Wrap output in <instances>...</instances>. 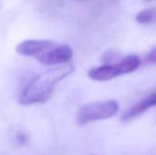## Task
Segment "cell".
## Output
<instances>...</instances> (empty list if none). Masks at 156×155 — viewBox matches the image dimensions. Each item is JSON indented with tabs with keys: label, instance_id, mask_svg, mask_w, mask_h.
I'll list each match as a JSON object with an SVG mask.
<instances>
[{
	"label": "cell",
	"instance_id": "8",
	"mask_svg": "<svg viewBox=\"0 0 156 155\" xmlns=\"http://www.w3.org/2000/svg\"><path fill=\"white\" fill-rule=\"evenodd\" d=\"M145 61L148 64H156V48L152 49L146 56Z\"/></svg>",
	"mask_w": 156,
	"mask_h": 155
},
{
	"label": "cell",
	"instance_id": "9",
	"mask_svg": "<svg viewBox=\"0 0 156 155\" xmlns=\"http://www.w3.org/2000/svg\"><path fill=\"white\" fill-rule=\"evenodd\" d=\"M146 1H151V0H146Z\"/></svg>",
	"mask_w": 156,
	"mask_h": 155
},
{
	"label": "cell",
	"instance_id": "4",
	"mask_svg": "<svg viewBox=\"0 0 156 155\" xmlns=\"http://www.w3.org/2000/svg\"><path fill=\"white\" fill-rule=\"evenodd\" d=\"M73 57V50L69 45L57 43L36 59L45 66H58L69 63Z\"/></svg>",
	"mask_w": 156,
	"mask_h": 155
},
{
	"label": "cell",
	"instance_id": "3",
	"mask_svg": "<svg viewBox=\"0 0 156 155\" xmlns=\"http://www.w3.org/2000/svg\"><path fill=\"white\" fill-rule=\"evenodd\" d=\"M119 109V103L114 100L98 101L84 105L78 112L77 123L80 126H85L93 122L112 118L117 115Z\"/></svg>",
	"mask_w": 156,
	"mask_h": 155
},
{
	"label": "cell",
	"instance_id": "2",
	"mask_svg": "<svg viewBox=\"0 0 156 155\" xmlns=\"http://www.w3.org/2000/svg\"><path fill=\"white\" fill-rule=\"evenodd\" d=\"M141 65V58L137 55H129L115 63H106L91 69L88 72L90 79L95 81H108L117 77L135 71Z\"/></svg>",
	"mask_w": 156,
	"mask_h": 155
},
{
	"label": "cell",
	"instance_id": "5",
	"mask_svg": "<svg viewBox=\"0 0 156 155\" xmlns=\"http://www.w3.org/2000/svg\"><path fill=\"white\" fill-rule=\"evenodd\" d=\"M57 43L51 40H35L29 39L25 40L17 45L16 48V51L17 54L26 56V57H33L37 58L38 56L42 55L49 48L54 47Z\"/></svg>",
	"mask_w": 156,
	"mask_h": 155
},
{
	"label": "cell",
	"instance_id": "6",
	"mask_svg": "<svg viewBox=\"0 0 156 155\" xmlns=\"http://www.w3.org/2000/svg\"><path fill=\"white\" fill-rule=\"evenodd\" d=\"M154 106H156V92L148 95L147 97L144 98L139 102H137L136 104L132 106L130 109H128L122 114L121 120L122 122H129V121L140 116L141 114L145 112L147 110H149Z\"/></svg>",
	"mask_w": 156,
	"mask_h": 155
},
{
	"label": "cell",
	"instance_id": "1",
	"mask_svg": "<svg viewBox=\"0 0 156 155\" xmlns=\"http://www.w3.org/2000/svg\"><path fill=\"white\" fill-rule=\"evenodd\" d=\"M73 70L74 66L70 63L52 66L29 81L20 94L19 103L28 106L47 102L57 83L69 76Z\"/></svg>",
	"mask_w": 156,
	"mask_h": 155
},
{
	"label": "cell",
	"instance_id": "7",
	"mask_svg": "<svg viewBox=\"0 0 156 155\" xmlns=\"http://www.w3.org/2000/svg\"><path fill=\"white\" fill-rule=\"evenodd\" d=\"M136 20L141 24H149L156 22V8H149L141 11L137 14Z\"/></svg>",
	"mask_w": 156,
	"mask_h": 155
}]
</instances>
